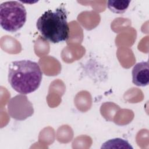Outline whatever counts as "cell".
<instances>
[{
  "instance_id": "cell-1",
  "label": "cell",
  "mask_w": 149,
  "mask_h": 149,
  "mask_svg": "<svg viewBox=\"0 0 149 149\" xmlns=\"http://www.w3.org/2000/svg\"><path fill=\"white\" fill-rule=\"evenodd\" d=\"M42 72L39 65L30 60L12 62L8 69V81L17 93L26 95L40 86Z\"/></svg>"
},
{
  "instance_id": "cell-2",
  "label": "cell",
  "mask_w": 149,
  "mask_h": 149,
  "mask_svg": "<svg viewBox=\"0 0 149 149\" xmlns=\"http://www.w3.org/2000/svg\"><path fill=\"white\" fill-rule=\"evenodd\" d=\"M68 12L61 4L54 10L49 9L38 19L36 27L42 37L52 43L66 41L69 37V27L67 21Z\"/></svg>"
},
{
  "instance_id": "cell-3",
  "label": "cell",
  "mask_w": 149,
  "mask_h": 149,
  "mask_svg": "<svg viewBox=\"0 0 149 149\" xmlns=\"http://www.w3.org/2000/svg\"><path fill=\"white\" fill-rule=\"evenodd\" d=\"M27 12L24 5L19 1H6L0 5V24L9 32L20 30L26 21Z\"/></svg>"
},
{
  "instance_id": "cell-4",
  "label": "cell",
  "mask_w": 149,
  "mask_h": 149,
  "mask_svg": "<svg viewBox=\"0 0 149 149\" xmlns=\"http://www.w3.org/2000/svg\"><path fill=\"white\" fill-rule=\"evenodd\" d=\"M9 115L13 119L23 120L34 113L31 102L24 94H18L12 97L8 103Z\"/></svg>"
},
{
  "instance_id": "cell-5",
  "label": "cell",
  "mask_w": 149,
  "mask_h": 149,
  "mask_svg": "<svg viewBox=\"0 0 149 149\" xmlns=\"http://www.w3.org/2000/svg\"><path fill=\"white\" fill-rule=\"evenodd\" d=\"M132 82L137 86L144 87L149 83L148 62L136 63L132 69Z\"/></svg>"
},
{
  "instance_id": "cell-6",
  "label": "cell",
  "mask_w": 149,
  "mask_h": 149,
  "mask_svg": "<svg viewBox=\"0 0 149 149\" xmlns=\"http://www.w3.org/2000/svg\"><path fill=\"white\" fill-rule=\"evenodd\" d=\"M130 1H108L107 2L108 8L113 13L122 14L123 13L129 6Z\"/></svg>"
},
{
  "instance_id": "cell-7",
  "label": "cell",
  "mask_w": 149,
  "mask_h": 149,
  "mask_svg": "<svg viewBox=\"0 0 149 149\" xmlns=\"http://www.w3.org/2000/svg\"><path fill=\"white\" fill-rule=\"evenodd\" d=\"M116 144V146L115 148H133V147L130 145V144L126 140L119 139V138H116L111 139L104 143L101 146V148H112L113 146Z\"/></svg>"
}]
</instances>
